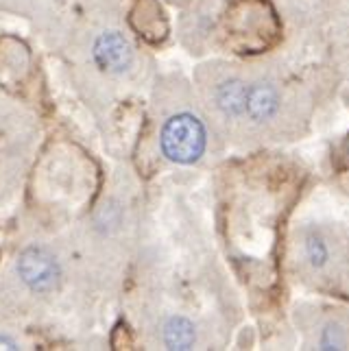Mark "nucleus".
<instances>
[{
  "mask_svg": "<svg viewBox=\"0 0 349 351\" xmlns=\"http://www.w3.org/2000/svg\"><path fill=\"white\" fill-rule=\"evenodd\" d=\"M134 46L120 31H105L92 46V59L105 75H125L134 66Z\"/></svg>",
  "mask_w": 349,
  "mask_h": 351,
  "instance_id": "5",
  "label": "nucleus"
},
{
  "mask_svg": "<svg viewBox=\"0 0 349 351\" xmlns=\"http://www.w3.org/2000/svg\"><path fill=\"white\" fill-rule=\"evenodd\" d=\"M315 343L319 349H347L349 347V323L336 317L326 319L319 325Z\"/></svg>",
  "mask_w": 349,
  "mask_h": 351,
  "instance_id": "6",
  "label": "nucleus"
},
{
  "mask_svg": "<svg viewBox=\"0 0 349 351\" xmlns=\"http://www.w3.org/2000/svg\"><path fill=\"white\" fill-rule=\"evenodd\" d=\"M336 59H339V66L349 75V27H345L339 33V44H336Z\"/></svg>",
  "mask_w": 349,
  "mask_h": 351,
  "instance_id": "8",
  "label": "nucleus"
},
{
  "mask_svg": "<svg viewBox=\"0 0 349 351\" xmlns=\"http://www.w3.org/2000/svg\"><path fill=\"white\" fill-rule=\"evenodd\" d=\"M288 16L295 20H315L317 16H323L328 0H282Z\"/></svg>",
  "mask_w": 349,
  "mask_h": 351,
  "instance_id": "7",
  "label": "nucleus"
},
{
  "mask_svg": "<svg viewBox=\"0 0 349 351\" xmlns=\"http://www.w3.org/2000/svg\"><path fill=\"white\" fill-rule=\"evenodd\" d=\"M18 273L22 277V282L29 288L38 290V293L55 290L59 284V277H62L55 256L42 247H31L22 253L18 262Z\"/></svg>",
  "mask_w": 349,
  "mask_h": 351,
  "instance_id": "4",
  "label": "nucleus"
},
{
  "mask_svg": "<svg viewBox=\"0 0 349 351\" xmlns=\"http://www.w3.org/2000/svg\"><path fill=\"white\" fill-rule=\"evenodd\" d=\"M310 92L275 68L249 66L243 110L232 140L267 142L293 138L310 116Z\"/></svg>",
  "mask_w": 349,
  "mask_h": 351,
  "instance_id": "1",
  "label": "nucleus"
},
{
  "mask_svg": "<svg viewBox=\"0 0 349 351\" xmlns=\"http://www.w3.org/2000/svg\"><path fill=\"white\" fill-rule=\"evenodd\" d=\"M0 349H16V345L7 341V338H0Z\"/></svg>",
  "mask_w": 349,
  "mask_h": 351,
  "instance_id": "9",
  "label": "nucleus"
},
{
  "mask_svg": "<svg viewBox=\"0 0 349 351\" xmlns=\"http://www.w3.org/2000/svg\"><path fill=\"white\" fill-rule=\"evenodd\" d=\"M291 262L299 280L349 297V234L345 229L304 225L293 240Z\"/></svg>",
  "mask_w": 349,
  "mask_h": 351,
  "instance_id": "2",
  "label": "nucleus"
},
{
  "mask_svg": "<svg viewBox=\"0 0 349 351\" xmlns=\"http://www.w3.org/2000/svg\"><path fill=\"white\" fill-rule=\"evenodd\" d=\"M212 133H216V129L201 105L179 101L160 125V151L164 160L177 166H197L212 151Z\"/></svg>",
  "mask_w": 349,
  "mask_h": 351,
  "instance_id": "3",
  "label": "nucleus"
}]
</instances>
